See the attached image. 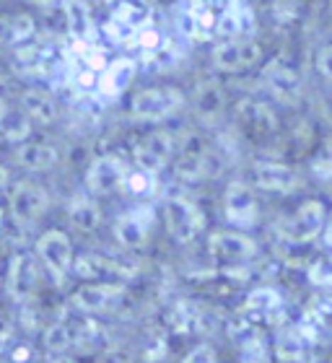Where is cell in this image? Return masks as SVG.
<instances>
[{"mask_svg": "<svg viewBox=\"0 0 332 363\" xmlns=\"http://www.w3.org/2000/svg\"><path fill=\"white\" fill-rule=\"evenodd\" d=\"M314 65H317V73L325 81H330L332 84V45H325V47H319V52H317V60H314Z\"/></svg>", "mask_w": 332, "mask_h": 363, "instance_id": "cell-36", "label": "cell"}, {"mask_svg": "<svg viewBox=\"0 0 332 363\" xmlns=\"http://www.w3.org/2000/svg\"><path fill=\"white\" fill-rule=\"evenodd\" d=\"M62 16H65V26L68 34L78 42H94L96 37V23L91 16V8L86 0H62Z\"/></svg>", "mask_w": 332, "mask_h": 363, "instance_id": "cell-27", "label": "cell"}, {"mask_svg": "<svg viewBox=\"0 0 332 363\" xmlns=\"http://www.w3.org/2000/svg\"><path fill=\"white\" fill-rule=\"evenodd\" d=\"M0 45H11V18L0 16Z\"/></svg>", "mask_w": 332, "mask_h": 363, "instance_id": "cell-39", "label": "cell"}, {"mask_svg": "<svg viewBox=\"0 0 332 363\" xmlns=\"http://www.w3.org/2000/svg\"><path fill=\"white\" fill-rule=\"evenodd\" d=\"M327 3H330V8H332V0H327Z\"/></svg>", "mask_w": 332, "mask_h": 363, "instance_id": "cell-45", "label": "cell"}, {"mask_svg": "<svg viewBox=\"0 0 332 363\" xmlns=\"http://www.w3.org/2000/svg\"><path fill=\"white\" fill-rule=\"evenodd\" d=\"M11 342H13V325L8 319H0V353H6Z\"/></svg>", "mask_w": 332, "mask_h": 363, "instance_id": "cell-38", "label": "cell"}, {"mask_svg": "<svg viewBox=\"0 0 332 363\" xmlns=\"http://www.w3.org/2000/svg\"><path fill=\"white\" fill-rule=\"evenodd\" d=\"M8 182H11V174H8V169L0 164V189L8 187Z\"/></svg>", "mask_w": 332, "mask_h": 363, "instance_id": "cell-41", "label": "cell"}, {"mask_svg": "<svg viewBox=\"0 0 332 363\" xmlns=\"http://www.w3.org/2000/svg\"><path fill=\"white\" fill-rule=\"evenodd\" d=\"M3 223H6V211L0 208V228H3Z\"/></svg>", "mask_w": 332, "mask_h": 363, "instance_id": "cell-44", "label": "cell"}, {"mask_svg": "<svg viewBox=\"0 0 332 363\" xmlns=\"http://www.w3.org/2000/svg\"><path fill=\"white\" fill-rule=\"evenodd\" d=\"M73 275L83 283H128L138 275V267L133 262L86 252L73 259Z\"/></svg>", "mask_w": 332, "mask_h": 363, "instance_id": "cell-10", "label": "cell"}, {"mask_svg": "<svg viewBox=\"0 0 332 363\" xmlns=\"http://www.w3.org/2000/svg\"><path fill=\"white\" fill-rule=\"evenodd\" d=\"M283 311V296L278 288L257 286L244 296V317L247 319H272Z\"/></svg>", "mask_w": 332, "mask_h": 363, "instance_id": "cell-24", "label": "cell"}, {"mask_svg": "<svg viewBox=\"0 0 332 363\" xmlns=\"http://www.w3.org/2000/svg\"><path fill=\"white\" fill-rule=\"evenodd\" d=\"M31 120L26 117L21 106L8 104L6 99H0V143L18 145L29 140L31 135Z\"/></svg>", "mask_w": 332, "mask_h": 363, "instance_id": "cell-25", "label": "cell"}, {"mask_svg": "<svg viewBox=\"0 0 332 363\" xmlns=\"http://www.w3.org/2000/svg\"><path fill=\"white\" fill-rule=\"evenodd\" d=\"M262 60V47L252 37H228L211 50V65L223 76H239L257 68Z\"/></svg>", "mask_w": 332, "mask_h": 363, "instance_id": "cell-5", "label": "cell"}, {"mask_svg": "<svg viewBox=\"0 0 332 363\" xmlns=\"http://www.w3.org/2000/svg\"><path fill=\"white\" fill-rule=\"evenodd\" d=\"M213 164H216V153L200 140L197 135L184 138L177 145V156H174V174L179 177L182 182L197 184L205 182L208 177H213Z\"/></svg>", "mask_w": 332, "mask_h": 363, "instance_id": "cell-13", "label": "cell"}, {"mask_svg": "<svg viewBox=\"0 0 332 363\" xmlns=\"http://www.w3.org/2000/svg\"><path fill=\"white\" fill-rule=\"evenodd\" d=\"M306 280H309V286H314V288H327V291H332V252L317 257L306 267Z\"/></svg>", "mask_w": 332, "mask_h": 363, "instance_id": "cell-32", "label": "cell"}, {"mask_svg": "<svg viewBox=\"0 0 332 363\" xmlns=\"http://www.w3.org/2000/svg\"><path fill=\"white\" fill-rule=\"evenodd\" d=\"M16 164L26 172H47L60 161V151L52 143H42V140H23L16 145L13 151Z\"/></svg>", "mask_w": 332, "mask_h": 363, "instance_id": "cell-23", "label": "cell"}, {"mask_svg": "<svg viewBox=\"0 0 332 363\" xmlns=\"http://www.w3.org/2000/svg\"><path fill=\"white\" fill-rule=\"evenodd\" d=\"M187 106L184 91L177 86H151L130 96V117L138 122H169Z\"/></svg>", "mask_w": 332, "mask_h": 363, "instance_id": "cell-3", "label": "cell"}, {"mask_svg": "<svg viewBox=\"0 0 332 363\" xmlns=\"http://www.w3.org/2000/svg\"><path fill=\"white\" fill-rule=\"evenodd\" d=\"M156 228V208L148 203L133 205L117 216L112 234L125 250H143Z\"/></svg>", "mask_w": 332, "mask_h": 363, "instance_id": "cell-12", "label": "cell"}, {"mask_svg": "<svg viewBox=\"0 0 332 363\" xmlns=\"http://www.w3.org/2000/svg\"><path fill=\"white\" fill-rule=\"evenodd\" d=\"M11 218L21 226H31L37 223L50 208V192H47L39 182L34 179H21L16 182L11 189Z\"/></svg>", "mask_w": 332, "mask_h": 363, "instance_id": "cell-14", "label": "cell"}, {"mask_svg": "<svg viewBox=\"0 0 332 363\" xmlns=\"http://www.w3.org/2000/svg\"><path fill=\"white\" fill-rule=\"evenodd\" d=\"M26 3H31V6H37V8H52L57 0H26Z\"/></svg>", "mask_w": 332, "mask_h": 363, "instance_id": "cell-42", "label": "cell"}, {"mask_svg": "<svg viewBox=\"0 0 332 363\" xmlns=\"http://www.w3.org/2000/svg\"><path fill=\"white\" fill-rule=\"evenodd\" d=\"M177 145H179V140L174 138V133H169V130H153V133L143 135L135 143L133 159H135L138 169H148V172L159 174L161 169L174 164Z\"/></svg>", "mask_w": 332, "mask_h": 363, "instance_id": "cell-16", "label": "cell"}, {"mask_svg": "<svg viewBox=\"0 0 332 363\" xmlns=\"http://www.w3.org/2000/svg\"><path fill=\"white\" fill-rule=\"evenodd\" d=\"M37 257L55 280V286H65L73 275V242L62 228H47L37 239Z\"/></svg>", "mask_w": 332, "mask_h": 363, "instance_id": "cell-6", "label": "cell"}, {"mask_svg": "<svg viewBox=\"0 0 332 363\" xmlns=\"http://www.w3.org/2000/svg\"><path fill=\"white\" fill-rule=\"evenodd\" d=\"M104 337L101 327L89 314H78V317L60 319L45 327L42 333V345L47 353H68V350H83L99 345Z\"/></svg>", "mask_w": 332, "mask_h": 363, "instance_id": "cell-1", "label": "cell"}, {"mask_svg": "<svg viewBox=\"0 0 332 363\" xmlns=\"http://www.w3.org/2000/svg\"><path fill=\"white\" fill-rule=\"evenodd\" d=\"M31 363H73V361L65 358V353H50L47 358H39V361H31Z\"/></svg>", "mask_w": 332, "mask_h": 363, "instance_id": "cell-40", "label": "cell"}, {"mask_svg": "<svg viewBox=\"0 0 332 363\" xmlns=\"http://www.w3.org/2000/svg\"><path fill=\"white\" fill-rule=\"evenodd\" d=\"M311 172L319 179H332V138H327V143L322 145V151L317 153V159L311 164Z\"/></svg>", "mask_w": 332, "mask_h": 363, "instance_id": "cell-33", "label": "cell"}, {"mask_svg": "<svg viewBox=\"0 0 332 363\" xmlns=\"http://www.w3.org/2000/svg\"><path fill=\"white\" fill-rule=\"evenodd\" d=\"M99 363H130V353L125 348H109L101 353Z\"/></svg>", "mask_w": 332, "mask_h": 363, "instance_id": "cell-37", "label": "cell"}, {"mask_svg": "<svg viewBox=\"0 0 332 363\" xmlns=\"http://www.w3.org/2000/svg\"><path fill=\"white\" fill-rule=\"evenodd\" d=\"M252 184L267 195H296L304 187V179L294 167L262 159L252 164Z\"/></svg>", "mask_w": 332, "mask_h": 363, "instance_id": "cell-15", "label": "cell"}, {"mask_svg": "<svg viewBox=\"0 0 332 363\" xmlns=\"http://www.w3.org/2000/svg\"><path fill=\"white\" fill-rule=\"evenodd\" d=\"M179 363H218V353H216V348H213L211 342H200Z\"/></svg>", "mask_w": 332, "mask_h": 363, "instance_id": "cell-35", "label": "cell"}, {"mask_svg": "<svg viewBox=\"0 0 332 363\" xmlns=\"http://www.w3.org/2000/svg\"><path fill=\"white\" fill-rule=\"evenodd\" d=\"M128 298V286L125 283H83L70 296V306L76 314H112Z\"/></svg>", "mask_w": 332, "mask_h": 363, "instance_id": "cell-8", "label": "cell"}, {"mask_svg": "<svg viewBox=\"0 0 332 363\" xmlns=\"http://www.w3.org/2000/svg\"><path fill=\"white\" fill-rule=\"evenodd\" d=\"M325 239H327V244L332 247V213L327 216V226H325Z\"/></svg>", "mask_w": 332, "mask_h": 363, "instance_id": "cell-43", "label": "cell"}, {"mask_svg": "<svg viewBox=\"0 0 332 363\" xmlns=\"http://www.w3.org/2000/svg\"><path fill=\"white\" fill-rule=\"evenodd\" d=\"M166 231L177 244H192L205 231L203 208L187 195H169L164 200Z\"/></svg>", "mask_w": 332, "mask_h": 363, "instance_id": "cell-4", "label": "cell"}, {"mask_svg": "<svg viewBox=\"0 0 332 363\" xmlns=\"http://www.w3.org/2000/svg\"><path fill=\"white\" fill-rule=\"evenodd\" d=\"M234 120L244 135L255 138V140H262V138L278 133V114H275L270 101H262V99H242L234 106Z\"/></svg>", "mask_w": 332, "mask_h": 363, "instance_id": "cell-18", "label": "cell"}, {"mask_svg": "<svg viewBox=\"0 0 332 363\" xmlns=\"http://www.w3.org/2000/svg\"><path fill=\"white\" fill-rule=\"evenodd\" d=\"M262 84L275 101L280 104H299L304 94V84L299 70L283 57H272L262 68Z\"/></svg>", "mask_w": 332, "mask_h": 363, "instance_id": "cell-17", "label": "cell"}, {"mask_svg": "<svg viewBox=\"0 0 332 363\" xmlns=\"http://www.w3.org/2000/svg\"><path fill=\"white\" fill-rule=\"evenodd\" d=\"M255 26V13L247 0H223L218 8V18H216V34L223 39L228 37H244L249 29Z\"/></svg>", "mask_w": 332, "mask_h": 363, "instance_id": "cell-22", "label": "cell"}, {"mask_svg": "<svg viewBox=\"0 0 332 363\" xmlns=\"http://www.w3.org/2000/svg\"><path fill=\"white\" fill-rule=\"evenodd\" d=\"M130 195L135 197H151L156 195L159 189V179H156V172H148V169H130L128 184H125Z\"/></svg>", "mask_w": 332, "mask_h": 363, "instance_id": "cell-30", "label": "cell"}, {"mask_svg": "<svg viewBox=\"0 0 332 363\" xmlns=\"http://www.w3.org/2000/svg\"><path fill=\"white\" fill-rule=\"evenodd\" d=\"M223 218L231 228H242V231L257 226L260 203H257V192L252 182H228L226 189H223Z\"/></svg>", "mask_w": 332, "mask_h": 363, "instance_id": "cell-11", "label": "cell"}, {"mask_svg": "<svg viewBox=\"0 0 332 363\" xmlns=\"http://www.w3.org/2000/svg\"><path fill=\"white\" fill-rule=\"evenodd\" d=\"M18 106L26 112L31 125H39V128H50V125H55L57 117H60V106H57L55 94L50 89H42V86L23 89Z\"/></svg>", "mask_w": 332, "mask_h": 363, "instance_id": "cell-21", "label": "cell"}, {"mask_svg": "<svg viewBox=\"0 0 332 363\" xmlns=\"http://www.w3.org/2000/svg\"><path fill=\"white\" fill-rule=\"evenodd\" d=\"M37 34V18L31 13H16L11 16V45L8 47H21L29 45Z\"/></svg>", "mask_w": 332, "mask_h": 363, "instance_id": "cell-31", "label": "cell"}, {"mask_svg": "<svg viewBox=\"0 0 332 363\" xmlns=\"http://www.w3.org/2000/svg\"><path fill=\"white\" fill-rule=\"evenodd\" d=\"M68 220L70 226L81 231V234H94L101 226V208L94 200L91 192H78L70 197L68 203Z\"/></svg>", "mask_w": 332, "mask_h": 363, "instance_id": "cell-26", "label": "cell"}, {"mask_svg": "<svg viewBox=\"0 0 332 363\" xmlns=\"http://www.w3.org/2000/svg\"><path fill=\"white\" fill-rule=\"evenodd\" d=\"M135 73H138V62L133 60V57H120V60H114L112 65L104 70V76H101V91L112 99L122 96V94L130 89Z\"/></svg>", "mask_w": 332, "mask_h": 363, "instance_id": "cell-28", "label": "cell"}, {"mask_svg": "<svg viewBox=\"0 0 332 363\" xmlns=\"http://www.w3.org/2000/svg\"><path fill=\"white\" fill-rule=\"evenodd\" d=\"M128 177V161L117 153H101L89 164L86 174H83V184H86V192H91L94 197H109L125 189Z\"/></svg>", "mask_w": 332, "mask_h": 363, "instance_id": "cell-7", "label": "cell"}, {"mask_svg": "<svg viewBox=\"0 0 332 363\" xmlns=\"http://www.w3.org/2000/svg\"><path fill=\"white\" fill-rule=\"evenodd\" d=\"M260 255V244L242 228H218L208 236V259L223 270H239L252 265Z\"/></svg>", "mask_w": 332, "mask_h": 363, "instance_id": "cell-2", "label": "cell"}, {"mask_svg": "<svg viewBox=\"0 0 332 363\" xmlns=\"http://www.w3.org/2000/svg\"><path fill=\"white\" fill-rule=\"evenodd\" d=\"M189 106H192L195 117L203 125L216 128L226 117V109H228L226 91H223V86L218 81H200L192 89V94H189Z\"/></svg>", "mask_w": 332, "mask_h": 363, "instance_id": "cell-20", "label": "cell"}, {"mask_svg": "<svg viewBox=\"0 0 332 363\" xmlns=\"http://www.w3.org/2000/svg\"><path fill=\"white\" fill-rule=\"evenodd\" d=\"M311 317H314L317 327L330 330L332 333V296H322V298L314 301V306H311Z\"/></svg>", "mask_w": 332, "mask_h": 363, "instance_id": "cell-34", "label": "cell"}, {"mask_svg": "<svg viewBox=\"0 0 332 363\" xmlns=\"http://www.w3.org/2000/svg\"><path fill=\"white\" fill-rule=\"evenodd\" d=\"M39 286V257L31 252H16L8 262V294L16 303H29Z\"/></svg>", "mask_w": 332, "mask_h": 363, "instance_id": "cell-19", "label": "cell"}, {"mask_svg": "<svg viewBox=\"0 0 332 363\" xmlns=\"http://www.w3.org/2000/svg\"><path fill=\"white\" fill-rule=\"evenodd\" d=\"M166 322H169V330H174V333H192V330H197V322H200V311L195 309V303L189 301H177L169 309V314H166Z\"/></svg>", "mask_w": 332, "mask_h": 363, "instance_id": "cell-29", "label": "cell"}, {"mask_svg": "<svg viewBox=\"0 0 332 363\" xmlns=\"http://www.w3.org/2000/svg\"><path fill=\"white\" fill-rule=\"evenodd\" d=\"M327 216L330 211L322 200H304L283 223V239L296 247L311 244L319 234H325Z\"/></svg>", "mask_w": 332, "mask_h": 363, "instance_id": "cell-9", "label": "cell"}]
</instances>
